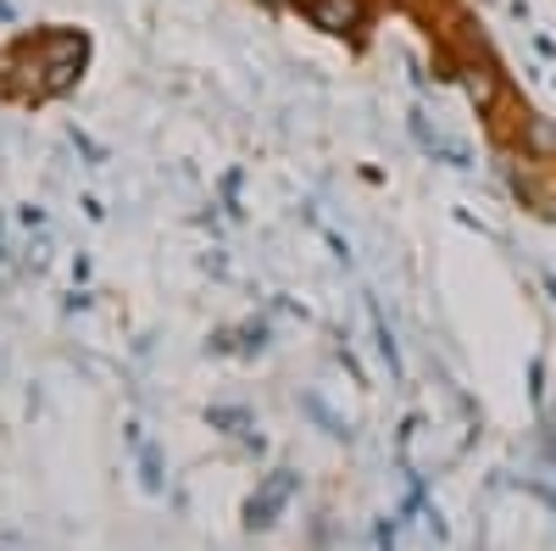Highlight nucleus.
Masks as SVG:
<instances>
[{"instance_id": "1", "label": "nucleus", "mask_w": 556, "mask_h": 551, "mask_svg": "<svg viewBox=\"0 0 556 551\" xmlns=\"http://www.w3.org/2000/svg\"><path fill=\"white\" fill-rule=\"evenodd\" d=\"M89 67V34L73 23H39L0 39V101L7 107H45L67 96Z\"/></svg>"}, {"instance_id": "2", "label": "nucleus", "mask_w": 556, "mask_h": 551, "mask_svg": "<svg viewBox=\"0 0 556 551\" xmlns=\"http://www.w3.org/2000/svg\"><path fill=\"white\" fill-rule=\"evenodd\" d=\"M256 7L290 12V17H301L306 28L351 45V51H362L367 34H374V23H379V12H384L379 0H256Z\"/></svg>"}]
</instances>
